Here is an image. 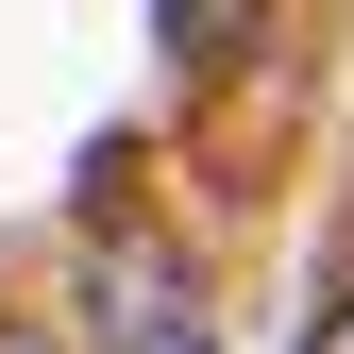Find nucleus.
I'll list each match as a JSON object with an SVG mask.
<instances>
[{
	"mask_svg": "<svg viewBox=\"0 0 354 354\" xmlns=\"http://www.w3.org/2000/svg\"><path fill=\"white\" fill-rule=\"evenodd\" d=\"M304 354H354V304H337V321H321V337H304Z\"/></svg>",
	"mask_w": 354,
	"mask_h": 354,
	"instance_id": "obj_1",
	"label": "nucleus"
},
{
	"mask_svg": "<svg viewBox=\"0 0 354 354\" xmlns=\"http://www.w3.org/2000/svg\"><path fill=\"white\" fill-rule=\"evenodd\" d=\"M0 354H51V337H0Z\"/></svg>",
	"mask_w": 354,
	"mask_h": 354,
	"instance_id": "obj_2",
	"label": "nucleus"
}]
</instances>
